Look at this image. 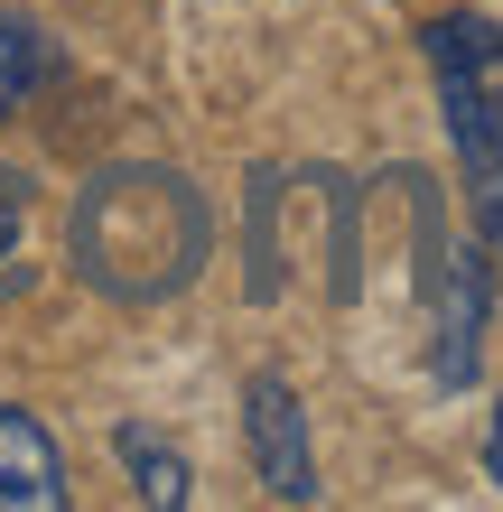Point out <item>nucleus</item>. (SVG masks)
<instances>
[{
	"instance_id": "nucleus-1",
	"label": "nucleus",
	"mask_w": 503,
	"mask_h": 512,
	"mask_svg": "<svg viewBox=\"0 0 503 512\" xmlns=\"http://www.w3.org/2000/svg\"><path fill=\"white\" fill-rule=\"evenodd\" d=\"M66 261L112 308H159L215 261V205L168 159H112L66 205Z\"/></svg>"
},
{
	"instance_id": "nucleus-2",
	"label": "nucleus",
	"mask_w": 503,
	"mask_h": 512,
	"mask_svg": "<svg viewBox=\"0 0 503 512\" xmlns=\"http://www.w3.org/2000/svg\"><path fill=\"white\" fill-rule=\"evenodd\" d=\"M429 75H438V112H448L457 168H466V205H476V243L503 252V28L485 10H438L420 28Z\"/></svg>"
},
{
	"instance_id": "nucleus-3",
	"label": "nucleus",
	"mask_w": 503,
	"mask_h": 512,
	"mask_svg": "<svg viewBox=\"0 0 503 512\" xmlns=\"http://www.w3.org/2000/svg\"><path fill=\"white\" fill-rule=\"evenodd\" d=\"M429 382L438 391H466L485 364V326H494V243H448L438 252V280H429Z\"/></svg>"
},
{
	"instance_id": "nucleus-4",
	"label": "nucleus",
	"mask_w": 503,
	"mask_h": 512,
	"mask_svg": "<svg viewBox=\"0 0 503 512\" xmlns=\"http://www.w3.org/2000/svg\"><path fill=\"white\" fill-rule=\"evenodd\" d=\"M243 438H252V475L271 503H317V447H308V410L289 391V373L243 382Z\"/></svg>"
},
{
	"instance_id": "nucleus-5",
	"label": "nucleus",
	"mask_w": 503,
	"mask_h": 512,
	"mask_svg": "<svg viewBox=\"0 0 503 512\" xmlns=\"http://www.w3.org/2000/svg\"><path fill=\"white\" fill-rule=\"evenodd\" d=\"M0 512H66V447L19 401H0Z\"/></svg>"
},
{
	"instance_id": "nucleus-6",
	"label": "nucleus",
	"mask_w": 503,
	"mask_h": 512,
	"mask_svg": "<svg viewBox=\"0 0 503 512\" xmlns=\"http://www.w3.org/2000/svg\"><path fill=\"white\" fill-rule=\"evenodd\" d=\"M112 457L131 466V485L150 494L159 512H187V503H196V466L177 457V447H168L159 429H112Z\"/></svg>"
},
{
	"instance_id": "nucleus-7",
	"label": "nucleus",
	"mask_w": 503,
	"mask_h": 512,
	"mask_svg": "<svg viewBox=\"0 0 503 512\" xmlns=\"http://www.w3.org/2000/svg\"><path fill=\"white\" fill-rule=\"evenodd\" d=\"M56 75V47H47V28L38 19H19V10H0V122L38 94V84Z\"/></svg>"
},
{
	"instance_id": "nucleus-8",
	"label": "nucleus",
	"mask_w": 503,
	"mask_h": 512,
	"mask_svg": "<svg viewBox=\"0 0 503 512\" xmlns=\"http://www.w3.org/2000/svg\"><path fill=\"white\" fill-rule=\"evenodd\" d=\"M28 205H38V187H28V168H0V298L28 289Z\"/></svg>"
},
{
	"instance_id": "nucleus-9",
	"label": "nucleus",
	"mask_w": 503,
	"mask_h": 512,
	"mask_svg": "<svg viewBox=\"0 0 503 512\" xmlns=\"http://www.w3.org/2000/svg\"><path fill=\"white\" fill-rule=\"evenodd\" d=\"M271 196H280V168L252 177V298H280V233H271Z\"/></svg>"
},
{
	"instance_id": "nucleus-10",
	"label": "nucleus",
	"mask_w": 503,
	"mask_h": 512,
	"mask_svg": "<svg viewBox=\"0 0 503 512\" xmlns=\"http://www.w3.org/2000/svg\"><path fill=\"white\" fill-rule=\"evenodd\" d=\"M485 485L503 494V410H494V429H485Z\"/></svg>"
}]
</instances>
